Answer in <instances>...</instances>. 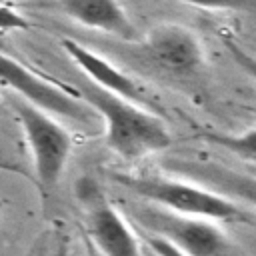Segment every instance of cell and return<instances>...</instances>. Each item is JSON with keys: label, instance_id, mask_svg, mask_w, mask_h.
I'll return each mask as SVG.
<instances>
[{"label": "cell", "instance_id": "obj_1", "mask_svg": "<svg viewBox=\"0 0 256 256\" xmlns=\"http://www.w3.org/2000/svg\"><path fill=\"white\" fill-rule=\"evenodd\" d=\"M76 96L104 122L106 146L124 160H140L172 146L164 118L134 102L114 96L84 76L76 80Z\"/></svg>", "mask_w": 256, "mask_h": 256}, {"label": "cell", "instance_id": "obj_2", "mask_svg": "<svg viewBox=\"0 0 256 256\" xmlns=\"http://www.w3.org/2000/svg\"><path fill=\"white\" fill-rule=\"evenodd\" d=\"M110 178L122 188L146 200V204L164 208L174 214L204 218L212 222H240L250 218L230 198L190 180L120 172H112Z\"/></svg>", "mask_w": 256, "mask_h": 256}, {"label": "cell", "instance_id": "obj_3", "mask_svg": "<svg viewBox=\"0 0 256 256\" xmlns=\"http://www.w3.org/2000/svg\"><path fill=\"white\" fill-rule=\"evenodd\" d=\"M8 102L24 132L38 188L42 194H50L58 186L72 154V134L52 114L24 102L22 98L8 94Z\"/></svg>", "mask_w": 256, "mask_h": 256}, {"label": "cell", "instance_id": "obj_4", "mask_svg": "<svg viewBox=\"0 0 256 256\" xmlns=\"http://www.w3.org/2000/svg\"><path fill=\"white\" fill-rule=\"evenodd\" d=\"M132 208V216L148 236L164 240L184 256H232L226 234L212 220L174 214L152 204Z\"/></svg>", "mask_w": 256, "mask_h": 256}, {"label": "cell", "instance_id": "obj_5", "mask_svg": "<svg viewBox=\"0 0 256 256\" xmlns=\"http://www.w3.org/2000/svg\"><path fill=\"white\" fill-rule=\"evenodd\" d=\"M140 58L178 82H200L206 76V54L198 34L182 24H158L138 40Z\"/></svg>", "mask_w": 256, "mask_h": 256}, {"label": "cell", "instance_id": "obj_6", "mask_svg": "<svg viewBox=\"0 0 256 256\" xmlns=\"http://www.w3.org/2000/svg\"><path fill=\"white\" fill-rule=\"evenodd\" d=\"M0 86L10 90L12 96L52 114L64 116L80 124H94L98 116L70 90L38 76L34 70L0 50Z\"/></svg>", "mask_w": 256, "mask_h": 256}, {"label": "cell", "instance_id": "obj_7", "mask_svg": "<svg viewBox=\"0 0 256 256\" xmlns=\"http://www.w3.org/2000/svg\"><path fill=\"white\" fill-rule=\"evenodd\" d=\"M78 194L86 206L88 234L102 256H142L136 232L94 182L80 180Z\"/></svg>", "mask_w": 256, "mask_h": 256}, {"label": "cell", "instance_id": "obj_8", "mask_svg": "<svg viewBox=\"0 0 256 256\" xmlns=\"http://www.w3.org/2000/svg\"><path fill=\"white\" fill-rule=\"evenodd\" d=\"M60 46L68 54V58L80 68V72L86 80H90L92 84H96L98 88H102L114 96H120L128 102H134V104H138L150 112L162 114L160 104L154 98V94H150L140 82H136L122 68L112 64L110 60H106L102 54L78 44L72 38H62Z\"/></svg>", "mask_w": 256, "mask_h": 256}, {"label": "cell", "instance_id": "obj_9", "mask_svg": "<svg viewBox=\"0 0 256 256\" xmlns=\"http://www.w3.org/2000/svg\"><path fill=\"white\" fill-rule=\"evenodd\" d=\"M22 4L30 8L60 10L86 28L126 42H138V30L118 0H24Z\"/></svg>", "mask_w": 256, "mask_h": 256}, {"label": "cell", "instance_id": "obj_10", "mask_svg": "<svg viewBox=\"0 0 256 256\" xmlns=\"http://www.w3.org/2000/svg\"><path fill=\"white\" fill-rule=\"evenodd\" d=\"M166 168L230 200L236 198L256 208V176L232 170L216 162H206V160H170L166 162Z\"/></svg>", "mask_w": 256, "mask_h": 256}, {"label": "cell", "instance_id": "obj_11", "mask_svg": "<svg viewBox=\"0 0 256 256\" xmlns=\"http://www.w3.org/2000/svg\"><path fill=\"white\" fill-rule=\"evenodd\" d=\"M202 140L220 146L238 158H244L248 162H256V128L238 132V134H226V132H204L200 134Z\"/></svg>", "mask_w": 256, "mask_h": 256}, {"label": "cell", "instance_id": "obj_12", "mask_svg": "<svg viewBox=\"0 0 256 256\" xmlns=\"http://www.w3.org/2000/svg\"><path fill=\"white\" fill-rule=\"evenodd\" d=\"M194 8L202 10H216V12H236L248 14L256 18V0H180Z\"/></svg>", "mask_w": 256, "mask_h": 256}, {"label": "cell", "instance_id": "obj_13", "mask_svg": "<svg viewBox=\"0 0 256 256\" xmlns=\"http://www.w3.org/2000/svg\"><path fill=\"white\" fill-rule=\"evenodd\" d=\"M222 44H224L226 52L230 54V58L256 82V56L250 54L244 46H240L234 38H222Z\"/></svg>", "mask_w": 256, "mask_h": 256}, {"label": "cell", "instance_id": "obj_14", "mask_svg": "<svg viewBox=\"0 0 256 256\" xmlns=\"http://www.w3.org/2000/svg\"><path fill=\"white\" fill-rule=\"evenodd\" d=\"M26 28H30V22L22 14H18L14 8L0 2V34L14 32V30H26Z\"/></svg>", "mask_w": 256, "mask_h": 256}, {"label": "cell", "instance_id": "obj_15", "mask_svg": "<svg viewBox=\"0 0 256 256\" xmlns=\"http://www.w3.org/2000/svg\"><path fill=\"white\" fill-rule=\"evenodd\" d=\"M146 242H148L150 252H154L156 256H184L182 252H178L176 248H172L170 244H166V242H164V240H160V238L146 236Z\"/></svg>", "mask_w": 256, "mask_h": 256}, {"label": "cell", "instance_id": "obj_16", "mask_svg": "<svg viewBox=\"0 0 256 256\" xmlns=\"http://www.w3.org/2000/svg\"><path fill=\"white\" fill-rule=\"evenodd\" d=\"M26 256H48V242H46V234L36 240V244L32 246V250L26 254Z\"/></svg>", "mask_w": 256, "mask_h": 256}, {"label": "cell", "instance_id": "obj_17", "mask_svg": "<svg viewBox=\"0 0 256 256\" xmlns=\"http://www.w3.org/2000/svg\"><path fill=\"white\" fill-rule=\"evenodd\" d=\"M54 256H68V248H66V242H64V240H60V244H58Z\"/></svg>", "mask_w": 256, "mask_h": 256}, {"label": "cell", "instance_id": "obj_18", "mask_svg": "<svg viewBox=\"0 0 256 256\" xmlns=\"http://www.w3.org/2000/svg\"><path fill=\"white\" fill-rule=\"evenodd\" d=\"M0 50H2V52H6V50H8V44H6L2 38H0Z\"/></svg>", "mask_w": 256, "mask_h": 256}, {"label": "cell", "instance_id": "obj_19", "mask_svg": "<svg viewBox=\"0 0 256 256\" xmlns=\"http://www.w3.org/2000/svg\"><path fill=\"white\" fill-rule=\"evenodd\" d=\"M150 256H156V254H154V252H150Z\"/></svg>", "mask_w": 256, "mask_h": 256}]
</instances>
